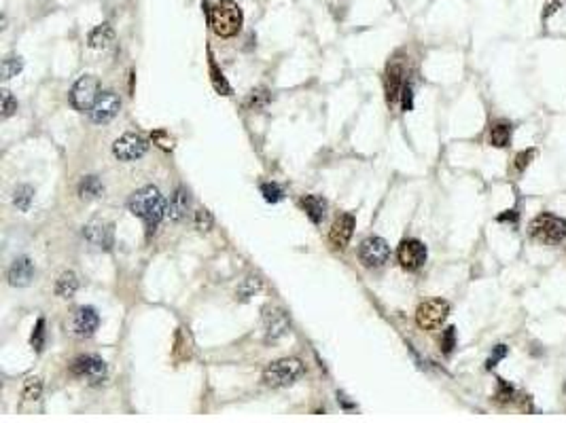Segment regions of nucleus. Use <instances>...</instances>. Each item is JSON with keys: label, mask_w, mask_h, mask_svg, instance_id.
Masks as SVG:
<instances>
[{"label": "nucleus", "mask_w": 566, "mask_h": 423, "mask_svg": "<svg viewBox=\"0 0 566 423\" xmlns=\"http://www.w3.org/2000/svg\"><path fill=\"white\" fill-rule=\"evenodd\" d=\"M299 205L304 207L306 216L314 223V225H320L322 218H325V212H327V201L318 195H306L299 201Z\"/></svg>", "instance_id": "a211bd4d"}, {"label": "nucleus", "mask_w": 566, "mask_h": 423, "mask_svg": "<svg viewBox=\"0 0 566 423\" xmlns=\"http://www.w3.org/2000/svg\"><path fill=\"white\" fill-rule=\"evenodd\" d=\"M149 149V142L140 135V133H134V131H127L123 133L121 138L115 140L113 144V153L119 161H136L140 159Z\"/></svg>", "instance_id": "0eeeda50"}, {"label": "nucleus", "mask_w": 566, "mask_h": 423, "mask_svg": "<svg viewBox=\"0 0 566 423\" xmlns=\"http://www.w3.org/2000/svg\"><path fill=\"white\" fill-rule=\"evenodd\" d=\"M454 347H456V328L450 326V328H446V332L441 337V351L444 354H452Z\"/></svg>", "instance_id": "2f4dec72"}, {"label": "nucleus", "mask_w": 566, "mask_h": 423, "mask_svg": "<svg viewBox=\"0 0 566 423\" xmlns=\"http://www.w3.org/2000/svg\"><path fill=\"white\" fill-rule=\"evenodd\" d=\"M79 290V279H77V273L73 271H64L57 279V284H55V292L57 297L62 299H71L75 297V292Z\"/></svg>", "instance_id": "412c9836"}, {"label": "nucleus", "mask_w": 566, "mask_h": 423, "mask_svg": "<svg viewBox=\"0 0 566 423\" xmlns=\"http://www.w3.org/2000/svg\"><path fill=\"white\" fill-rule=\"evenodd\" d=\"M242 9L234 3V0H219L212 7L210 13V26L214 30L217 37L221 39H231L236 37L242 28Z\"/></svg>", "instance_id": "f03ea898"}, {"label": "nucleus", "mask_w": 566, "mask_h": 423, "mask_svg": "<svg viewBox=\"0 0 566 423\" xmlns=\"http://www.w3.org/2000/svg\"><path fill=\"white\" fill-rule=\"evenodd\" d=\"M496 398L501 402H507L513 398V387L509 383H505L503 379H498V392H496Z\"/></svg>", "instance_id": "c9c22d12"}, {"label": "nucleus", "mask_w": 566, "mask_h": 423, "mask_svg": "<svg viewBox=\"0 0 566 423\" xmlns=\"http://www.w3.org/2000/svg\"><path fill=\"white\" fill-rule=\"evenodd\" d=\"M41 392H43V383L39 377H30L26 379V385H24V398L26 400H39L41 398Z\"/></svg>", "instance_id": "bb28decb"}, {"label": "nucleus", "mask_w": 566, "mask_h": 423, "mask_svg": "<svg viewBox=\"0 0 566 423\" xmlns=\"http://www.w3.org/2000/svg\"><path fill=\"white\" fill-rule=\"evenodd\" d=\"M32 199H35V189H32L30 185H19L13 193V203L17 209L21 212H28L30 205H32Z\"/></svg>", "instance_id": "b1692460"}, {"label": "nucleus", "mask_w": 566, "mask_h": 423, "mask_svg": "<svg viewBox=\"0 0 566 423\" xmlns=\"http://www.w3.org/2000/svg\"><path fill=\"white\" fill-rule=\"evenodd\" d=\"M17 111V100L11 95V91H3V117L7 119V117H11L13 113Z\"/></svg>", "instance_id": "473e14b6"}, {"label": "nucleus", "mask_w": 566, "mask_h": 423, "mask_svg": "<svg viewBox=\"0 0 566 423\" xmlns=\"http://www.w3.org/2000/svg\"><path fill=\"white\" fill-rule=\"evenodd\" d=\"M401 106H403V111H412L414 109V87L412 83H405L403 85V91H401Z\"/></svg>", "instance_id": "f704fd0d"}, {"label": "nucleus", "mask_w": 566, "mask_h": 423, "mask_svg": "<svg viewBox=\"0 0 566 423\" xmlns=\"http://www.w3.org/2000/svg\"><path fill=\"white\" fill-rule=\"evenodd\" d=\"M100 97V81L91 75H83L71 89V104L79 113L91 111Z\"/></svg>", "instance_id": "39448f33"}, {"label": "nucleus", "mask_w": 566, "mask_h": 423, "mask_svg": "<svg viewBox=\"0 0 566 423\" xmlns=\"http://www.w3.org/2000/svg\"><path fill=\"white\" fill-rule=\"evenodd\" d=\"M528 233L541 243H560L566 237V220L543 212L530 223Z\"/></svg>", "instance_id": "20e7f679"}, {"label": "nucleus", "mask_w": 566, "mask_h": 423, "mask_svg": "<svg viewBox=\"0 0 566 423\" xmlns=\"http://www.w3.org/2000/svg\"><path fill=\"white\" fill-rule=\"evenodd\" d=\"M212 223H214V218H212V214L208 209H197L195 212V225H197L199 231H210Z\"/></svg>", "instance_id": "7c9ffc66"}, {"label": "nucleus", "mask_w": 566, "mask_h": 423, "mask_svg": "<svg viewBox=\"0 0 566 423\" xmlns=\"http://www.w3.org/2000/svg\"><path fill=\"white\" fill-rule=\"evenodd\" d=\"M498 220H501V223H503V220H513V223H515V220H518L515 209H507V214H501V216H498Z\"/></svg>", "instance_id": "ea45409f"}, {"label": "nucleus", "mask_w": 566, "mask_h": 423, "mask_svg": "<svg viewBox=\"0 0 566 423\" xmlns=\"http://www.w3.org/2000/svg\"><path fill=\"white\" fill-rule=\"evenodd\" d=\"M102 182L98 180V176H87V178L81 180L79 185V195L81 199H98L100 195H102Z\"/></svg>", "instance_id": "5701e85b"}, {"label": "nucleus", "mask_w": 566, "mask_h": 423, "mask_svg": "<svg viewBox=\"0 0 566 423\" xmlns=\"http://www.w3.org/2000/svg\"><path fill=\"white\" fill-rule=\"evenodd\" d=\"M263 322H265V341H278L280 337H284L286 335V330H289V317H286V313L284 311H280V309H265V313H263Z\"/></svg>", "instance_id": "ddd939ff"}, {"label": "nucleus", "mask_w": 566, "mask_h": 423, "mask_svg": "<svg viewBox=\"0 0 566 423\" xmlns=\"http://www.w3.org/2000/svg\"><path fill=\"white\" fill-rule=\"evenodd\" d=\"M153 142H155L157 147H161L163 151H170V149H172V138H170V133L165 131V129H157V131L153 133Z\"/></svg>", "instance_id": "72a5a7b5"}, {"label": "nucleus", "mask_w": 566, "mask_h": 423, "mask_svg": "<svg viewBox=\"0 0 566 423\" xmlns=\"http://www.w3.org/2000/svg\"><path fill=\"white\" fill-rule=\"evenodd\" d=\"M100 326V315L93 307H81L73 317V332L81 339H89Z\"/></svg>", "instance_id": "4468645a"}, {"label": "nucleus", "mask_w": 566, "mask_h": 423, "mask_svg": "<svg viewBox=\"0 0 566 423\" xmlns=\"http://www.w3.org/2000/svg\"><path fill=\"white\" fill-rule=\"evenodd\" d=\"M511 140V125L507 123H494L490 129V144L496 149H505Z\"/></svg>", "instance_id": "4be33fe9"}, {"label": "nucleus", "mask_w": 566, "mask_h": 423, "mask_svg": "<svg viewBox=\"0 0 566 423\" xmlns=\"http://www.w3.org/2000/svg\"><path fill=\"white\" fill-rule=\"evenodd\" d=\"M403 68L399 64H392L388 66L386 70V77H384V91H386V102L388 106H392L399 97H401V91H403Z\"/></svg>", "instance_id": "f3484780"}, {"label": "nucleus", "mask_w": 566, "mask_h": 423, "mask_svg": "<svg viewBox=\"0 0 566 423\" xmlns=\"http://www.w3.org/2000/svg\"><path fill=\"white\" fill-rule=\"evenodd\" d=\"M189 191L185 187H179L176 193L172 195L170 203H168V214L172 220H181L185 214H187V209H189Z\"/></svg>", "instance_id": "aec40b11"}, {"label": "nucleus", "mask_w": 566, "mask_h": 423, "mask_svg": "<svg viewBox=\"0 0 566 423\" xmlns=\"http://www.w3.org/2000/svg\"><path fill=\"white\" fill-rule=\"evenodd\" d=\"M507 356V347L505 345H498L496 349H494V354H492V358L488 360V368H492V366H496L498 362H501L503 358Z\"/></svg>", "instance_id": "58836bf2"}, {"label": "nucleus", "mask_w": 566, "mask_h": 423, "mask_svg": "<svg viewBox=\"0 0 566 423\" xmlns=\"http://www.w3.org/2000/svg\"><path fill=\"white\" fill-rule=\"evenodd\" d=\"M354 225H356V220L352 214H342L336 218V223H333V227L329 231V241L333 243V248H340V250L346 248L352 233H354Z\"/></svg>", "instance_id": "2eb2a0df"}, {"label": "nucleus", "mask_w": 566, "mask_h": 423, "mask_svg": "<svg viewBox=\"0 0 566 423\" xmlns=\"http://www.w3.org/2000/svg\"><path fill=\"white\" fill-rule=\"evenodd\" d=\"M30 343L37 351H43V347H45V320H43V317H39V320H37V326H35V330H32Z\"/></svg>", "instance_id": "c85d7f7f"}, {"label": "nucleus", "mask_w": 566, "mask_h": 423, "mask_svg": "<svg viewBox=\"0 0 566 423\" xmlns=\"http://www.w3.org/2000/svg\"><path fill=\"white\" fill-rule=\"evenodd\" d=\"M32 277H35V263H32L28 256H19L13 261V265L9 267V284L24 288L28 286Z\"/></svg>", "instance_id": "dca6fc26"}, {"label": "nucleus", "mask_w": 566, "mask_h": 423, "mask_svg": "<svg viewBox=\"0 0 566 423\" xmlns=\"http://www.w3.org/2000/svg\"><path fill=\"white\" fill-rule=\"evenodd\" d=\"M532 157H535V151H532V149L522 151V153L515 157V169H518V171H524V169H526V165L532 161Z\"/></svg>", "instance_id": "e433bc0d"}, {"label": "nucleus", "mask_w": 566, "mask_h": 423, "mask_svg": "<svg viewBox=\"0 0 566 423\" xmlns=\"http://www.w3.org/2000/svg\"><path fill=\"white\" fill-rule=\"evenodd\" d=\"M113 43H115V32L109 24H102L89 32V47L91 49H109Z\"/></svg>", "instance_id": "6ab92c4d"}, {"label": "nucleus", "mask_w": 566, "mask_h": 423, "mask_svg": "<svg viewBox=\"0 0 566 423\" xmlns=\"http://www.w3.org/2000/svg\"><path fill=\"white\" fill-rule=\"evenodd\" d=\"M304 375V364L297 358H282L272 362L263 370V381L270 387H286L293 385L299 377Z\"/></svg>", "instance_id": "7ed1b4c3"}, {"label": "nucleus", "mask_w": 566, "mask_h": 423, "mask_svg": "<svg viewBox=\"0 0 566 423\" xmlns=\"http://www.w3.org/2000/svg\"><path fill=\"white\" fill-rule=\"evenodd\" d=\"M127 207L134 216L143 218L147 225V233L151 235L157 225L163 220L165 212H168V203H165L161 191L157 187H143L140 191H136L134 195L129 197Z\"/></svg>", "instance_id": "f257e3e1"}, {"label": "nucleus", "mask_w": 566, "mask_h": 423, "mask_svg": "<svg viewBox=\"0 0 566 423\" xmlns=\"http://www.w3.org/2000/svg\"><path fill=\"white\" fill-rule=\"evenodd\" d=\"M261 288V279L255 275H250V277H246L244 281H242V286L238 288V297H240V301H248L257 290Z\"/></svg>", "instance_id": "a878e982"}, {"label": "nucleus", "mask_w": 566, "mask_h": 423, "mask_svg": "<svg viewBox=\"0 0 566 423\" xmlns=\"http://www.w3.org/2000/svg\"><path fill=\"white\" fill-rule=\"evenodd\" d=\"M448 313H450V305L444 299H430L416 309V322L420 328L432 330V328H439L446 322Z\"/></svg>", "instance_id": "423d86ee"}, {"label": "nucleus", "mask_w": 566, "mask_h": 423, "mask_svg": "<svg viewBox=\"0 0 566 423\" xmlns=\"http://www.w3.org/2000/svg\"><path fill=\"white\" fill-rule=\"evenodd\" d=\"M71 373L75 377L87 379L89 383H100V381H104V377H107V364H104L102 358L95 356V354H85V356H79L71 364Z\"/></svg>", "instance_id": "1a4fd4ad"}, {"label": "nucleus", "mask_w": 566, "mask_h": 423, "mask_svg": "<svg viewBox=\"0 0 566 423\" xmlns=\"http://www.w3.org/2000/svg\"><path fill=\"white\" fill-rule=\"evenodd\" d=\"M121 109V100L115 91H104L100 93L98 102L93 104V109L89 111L91 113V121L93 123H109L111 119H115V115L119 113Z\"/></svg>", "instance_id": "f8f14e48"}, {"label": "nucleus", "mask_w": 566, "mask_h": 423, "mask_svg": "<svg viewBox=\"0 0 566 423\" xmlns=\"http://www.w3.org/2000/svg\"><path fill=\"white\" fill-rule=\"evenodd\" d=\"M21 68H24V62H21L19 57H15V55L7 57V59L3 62V79L9 81V79L17 77V75L21 73Z\"/></svg>", "instance_id": "cd10ccee"}, {"label": "nucleus", "mask_w": 566, "mask_h": 423, "mask_svg": "<svg viewBox=\"0 0 566 423\" xmlns=\"http://www.w3.org/2000/svg\"><path fill=\"white\" fill-rule=\"evenodd\" d=\"M115 227L107 220H91L83 229V237L98 250H111L115 243Z\"/></svg>", "instance_id": "9b49d317"}, {"label": "nucleus", "mask_w": 566, "mask_h": 423, "mask_svg": "<svg viewBox=\"0 0 566 423\" xmlns=\"http://www.w3.org/2000/svg\"><path fill=\"white\" fill-rule=\"evenodd\" d=\"M212 81H214L217 91H221L223 95H229V85L225 83L223 75H219V73H217V68H214V66H212Z\"/></svg>", "instance_id": "4c0bfd02"}, {"label": "nucleus", "mask_w": 566, "mask_h": 423, "mask_svg": "<svg viewBox=\"0 0 566 423\" xmlns=\"http://www.w3.org/2000/svg\"><path fill=\"white\" fill-rule=\"evenodd\" d=\"M399 265L408 271H418L426 263V245L420 239H403L396 250Z\"/></svg>", "instance_id": "9d476101"}, {"label": "nucleus", "mask_w": 566, "mask_h": 423, "mask_svg": "<svg viewBox=\"0 0 566 423\" xmlns=\"http://www.w3.org/2000/svg\"><path fill=\"white\" fill-rule=\"evenodd\" d=\"M268 100H270L268 91H265V89H257V91H250L246 106H248V109H253V111H259V109H263L265 104H268Z\"/></svg>", "instance_id": "c756f323"}, {"label": "nucleus", "mask_w": 566, "mask_h": 423, "mask_svg": "<svg viewBox=\"0 0 566 423\" xmlns=\"http://www.w3.org/2000/svg\"><path fill=\"white\" fill-rule=\"evenodd\" d=\"M259 189H261L263 199L268 203H278V201L284 199V189L280 185H276V182H263Z\"/></svg>", "instance_id": "393cba45"}, {"label": "nucleus", "mask_w": 566, "mask_h": 423, "mask_svg": "<svg viewBox=\"0 0 566 423\" xmlns=\"http://www.w3.org/2000/svg\"><path fill=\"white\" fill-rule=\"evenodd\" d=\"M390 256V245L384 237L372 235L363 239L358 248V258L365 267H382Z\"/></svg>", "instance_id": "6e6552de"}]
</instances>
